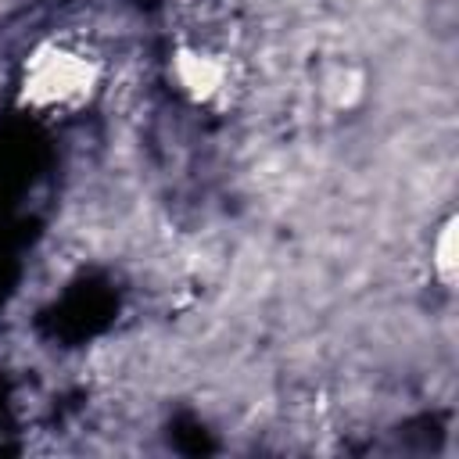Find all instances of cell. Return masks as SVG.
Segmentation results:
<instances>
[{
	"label": "cell",
	"mask_w": 459,
	"mask_h": 459,
	"mask_svg": "<svg viewBox=\"0 0 459 459\" xmlns=\"http://www.w3.org/2000/svg\"><path fill=\"white\" fill-rule=\"evenodd\" d=\"M165 75L183 104L204 108V111H219L233 104V97L244 86L237 54L226 43L208 36H179L169 50Z\"/></svg>",
	"instance_id": "7a4b0ae2"
},
{
	"label": "cell",
	"mask_w": 459,
	"mask_h": 459,
	"mask_svg": "<svg viewBox=\"0 0 459 459\" xmlns=\"http://www.w3.org/2000/svg\"><path fill=\"white\" fill-rule=\"evenodd\" d=\"M430 280L441 290L455 287V273H459V258H455V215L448 212L434 230H430Z\"/></svg>",
	"instance_id": "277c9868"
},
{
	"label": "cell",
	"mask_w": 459,
	"mask_h": 459,
	"mask_svg": "<svg viewBox=\"0 0 459 459\" xmlns=\"http://www.w3.org/2000/svg\"><path fill=\"white\" fill-rule=\"evenodd\" d=\"M108 86V57L82 29H54L22 54L14 104L43 122H68L90 111Z\"/></svg>",
	"instance_id": "6da1fadb"
},
{
	"label": "cell",
	"mask_w": 459,
	"mask_h": 459,
	"mask_svg": "<svg viewBox=\"0 0 459 459\" xmlns=\"http://www.w3.org/2000/svg\"><path fill=\"white\" fill-rule=\"evenodd\" d=\"M316 90H319V97H323L326 108H333V111H355L362 104V97H366V72H362L359 61L337 57V61H330L319 72Z\"/></svg>",
	"instance_id": "3957f363"
}]
</instances>
